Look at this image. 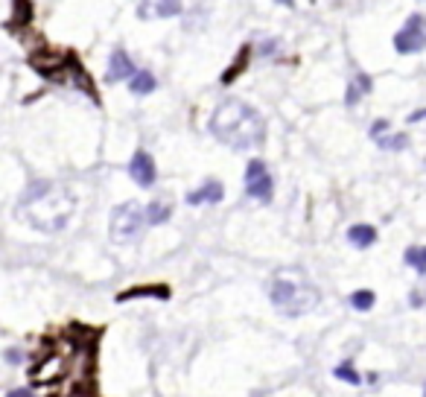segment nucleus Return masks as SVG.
Masks as SVG:
<instances>
[{
  "label": "nucleus",
  "mask_w": 426,
  "mask_h": 397,
  "mask_svg": "<svg viewBox=\"0 0 426 397\" xmlns=\"http://www.w3.org/2000/svg\"><path fill=\"white\" fill-rule=\"evenodd\" d=\"M376 143L385 146V149H403L406 146V138L403 135H388V138H376Z\"/></svg>",
  "instance_id": "obj_18"
},
{
  "label": "nucleus",
  "mask_w": 426,
  "mask_h": 397,
  "mask_svg": "<svg viewBox=\"0 0 426 397\" xmlns=\"http://www.w3.org/2000/svg\"><path fill=\"white\" fill-rule=\"evenodd\" d=\"M143 228V208L138 202H126L114 208L111 213V240L114 243H132L140 237Z\"/></svg>",
  "instance_id": "obj_4"
},
{
  "label": "nucleus",
  "mask_w": 426,
  "mask_h": 397,
  "mask_svg": "<svg viewBox=\"0 0 426 397\" xmlns=\"http://www.w3.org/2000/svg\"><path fill=\"white\" fill-rule=\"evenodd\" d=\"M128 175H132L140 187H152L155 185V161L146 155V152H138L132 158V164H128Z\"/></svg>",
  "instance_id": "obj_7"
},
{
  "label": "nucleus",
  "mask_w": 426,
  "mask_h": 397,
  "mask_svg": "<svg viewBox=\"0 0 426 397\" xmlns=\"http://www.w3.org/2000/svg\"><path fill=\"white\" fill-rule=\"evenodd\" d=\"M333 374H336L339 380H345V383H351V386H356V383H359V374L351 368V362H341V366H339Z\"/></svg>",
  "instance_id": "obj_17"
},
{
  "label": "nucleus",
  "mask_w": 426,
  "mask_h": 397,
  "mask_svg": "<svg viewBox=\"0 0 426 397\" xmlns=\"http://www.w3.org/2000/svg\"><path fill=\"white\" fill-rule=\"evenodd\" d=\"M155 12L158 15H175V12H182V6H178V3H158Z\"/></svg>",
  "instance_id": "obj_19"
},
{
  "label": "nucleus",
  "mask_w": 426,
  "mask_h": 397,
  "mask_svg": "<svg viewBox=\"0 0 426 397\" xmlns=\"http://www.w3.org/2000/svg\"><path fill=\"white\" fill-rule=\"evenodd\" d=\"M368 91H371V79H368L365 73H359V76L351 82V88H348V106H353L356 99L362 96V94H368Z\"/></svg>",
  "instance_id": "obj_14"
},
{
  "label": "nucleus",
  "mask_w": 426,
  "mask_h": 397,
  "mask_svg": "<svg viewBox=\"0 0 426 397\" xmlns=\"http://www.w3.org/2000/svg\"><path fill=\"white\" fill-rule=\"evenodd\" d=\"M170 213H172V205H167V202H152V205H146V210H143V222L146 225H161V222L170 219Z\"/></svg>",
  "instance_id": "obj_10"
},
{
  "label": "nucleus",
  "mask_w": 426,
  "mask_h": 397,
  "mask_svg": "<svg viewBox=\"0 0 426 397\" xmlns=\"http://www.w3.org/2000/svg\"><path fill=\"white\" fill-rule=\"evenodd\" d=\"M138 295H158V298H170V289L167 287H135L128 292H120L117 301H128V298H138Z\"/></svg>",
  "instance_id": "obj_13"
},
{
  "label": "nucleus",
  "mask_w": 426,
  "mask_h": 397,
  "mask_svg": "<svg viewBox=\"0 0 426 397\" xmlns=\"http://www.w3.org/2000/svg\"><path fill=\"white\" fill-rule=\"evenodd\" d=\"M351 307H353V310H362V312L371 310V307H374V292H371V289H359V292H353V295H351Z\"/></svg>",
  "instance_id": "obj_16"
},
{
  "label": "nucleus",
  "mask_w": 426,
  "mask_h": 397,
  "mask_svg": "<svg viewBox=\"0 0 426 397\" xmlns=\"http://www.w3.org/2000/svg\"><path fill=\"white\" fill-rule=\"evenodd\" d=\"M426 44V36H423V18L420 15H412L406 21V27L395 36V47L397 53H420Z\"/></svg>",
  "instance_id": "obj_6"
},
{
  "label": "nucleus",
  "mask_w": 426,
  "mask_h": 397,
  "mask_svg": "<svg viewBox=\"0 0 426 397\" xmlns=\"http://www.w3.org/2000/svg\"><path fill=\"white\" fill-rule=\"evenodd\" d=\"M348 240H351L356 248H368V245H374V240H376V231H374L371 225H353V228L348 231Z\"/></svg>",
  "instance_id": "obj_12"
},
{
  "label": "nucleus",
  "mask_w": 426,
  "mask_h": 397,
  "mask_svg": "<svg viewBox=\"0 0 426 397\" xmlns=\"http://www.w3.org/2000/svg\"><path fill=\"white\" fill-rule=\"evenodd\" d=\"M135 68H132V59L123 50H114L111 53V64H108V82H120L126 76H132Z\"/></svg>",
  "instance_id": "obj_9"
},
{
  "label": "nucleus",
  "mask_w": 426,
  "mask_h": 397,
  "mask_svg": "<svg viewBox=\"0 0 426 397\" xmlns=\"http://www.w3.org/2000/svg\"><path fill=\"white\" fill-rule=\"evenodd\" d=\"M222 196H225V190H222L219 181H205L199 190H190V193H187V205H202V202L216 205Z\"/></svg>",
  "instance_id": "obj_8"
},
{
  "label": "nucleus",
  "mask_w": 426,
  "mask_h": 397,
  "mask_svg": "<svg viewBox=\"0 0 426 397\" xmlns=\"http://www.w3.org/2000/svg\"><path fill=\"white\" fill-rule=\"evenodd\" d=\"M385 129H388V123H385V120H376V123L371 126V135H374V140H376V138H380V135H383V131H385Z\"/></svg>",
  "instance_id": "obj_20"
},
{
  "label": "nucleus",
  "mask_w": 426,
  "mask_h": 397,
  "mask_svg": "<svg viewBox=\"0 0 426 397\" xmlns=\"http://www.w3.org/2000/svg\"><path fill=\"white\" fill-rule=\"evenodd\" d=\"M6 397H32V394H29V389H15V391H9Z\"/></svg>",
  "instance_id": "obj_21"
},
{
  "label": "nucleus",
  "mask_w": 426,
  "mask_h": 397,
  "mask_svg": "<svg viewBox=\"0 0 426 397\" xmlns=\"http://www.w3.org/2000/svg\"><path fill=\"white\" fill-rule=\"evenodd\" d=\"M406 263H412L415 272L423 275V272H426V252H423L420 245H412V248L406 252Z\"/></svg>",
  "instance_id": "obj_15"
},
{
  "label": "nucleus",
  "mask_w": 426,
  "mask_h": 397,
  "mask_svg": "<svg viewBox=\"0 0 426 397\" xmlns=\"http://www.w3.org/2000/svg\"><path fill=\"white\" fill-rule=\"evenodd\" d=\"M269 298L281 316H304V312L316 310L318 289L309 284L301 269H281L272 280Z\"/></svg>",
  "instance_id": "obj_3"
},
{
  "label": "nucleus",
  "mask_w": 426,
  "mask_h": 397,
  "mask_svg": "<svg viewBox=\"0 0 426 397\" xmlns=\"http://www.w3.org/2000/svg\"><path fill=\"white\" fill-rule=\"evenodd\" d=\"M210 131H213V138L231 149H251L257 143H263L266 126L249 103H242V99H225L213 111Z\"/></svg>",
  "instance_id": "obj_2"
},
{
  "label": "nucleus",
  "mask_w": 426,
  "mask_h": 397,
  "mask_svg": "<svg viewBox=\"0 0 426 397\" xmlns=\"http://www.w3.org/2000/svg\"><path fill=\"white\" fill-rule=\"evenodd\" d=\"M21 217L36 225L44 234H53L68 225L71 213L76 208L73 193L64 185H50V181H36L29 185V190L21 196Z\"/></svg>",
  "instance_id": "obj_1"
},
{
  "label": "nucleus",
  "mask_w": 426,
  "mask_h": 397,
  "mask_svg": "<svg viewBox=\"0 0 426 397\" xmlns=\"http://www.w3.org/2000/svg\"><path fill=\"white\" fill-rule=\"evenodd\" d=\"M245 193L257 202H269L272 198V175L263 161H249L245 167Z\"/></svg>",
  "instance_id": "obj_5"
},
{
  "label": "nucleus",
  "mask_w": 426,
  "mask_h": 397,
  "mask_svg": "<svg viewBox=\"0 0 426 397\" xmlns=\"http://www.w3.org/2000/svg\"><path fill=\"white\" fill-rule=\"evenodd\" d=\"M128 88H132V94H138V96L152 94L155 91V76L149 71H135L132 73V82H128Z\"/></svg>",
  "instance_id": "obj_11"
}]
</instances>
